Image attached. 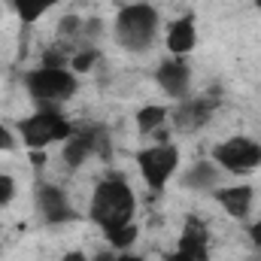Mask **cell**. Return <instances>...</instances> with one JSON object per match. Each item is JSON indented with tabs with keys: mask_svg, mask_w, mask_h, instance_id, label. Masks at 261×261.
Segmentation results:
<instances>
[{
	"mask_svg": "<svg viewBox=\"0 0 261 261\" xmlns=\"http://www.w3.org/2000/svg\"><path fill=\"white\" fill-rule=\"evenodd\" d=\"M100 31H103V21H100V18H88V21H82V34H79V37H85V40H94Z\"/></svg>",
	"mask_w": 261,
	"mask_h": 261,
	"instance_id": "obj_22",
	"label": "cell"
},
{
	"mask_svg": "<svg viewBox=\"0 0 261 261\" xmlns=\"http://www.w3.org/2000/svg\"><path fill=\"white\" fill-rule=\"evenodd\" d=\"M213 161L231 173H249L261 164V143L249 137H231L213 149Z\"/></svg>",
	"mask_w": 261,
	"mask_h": 261,
	"instance_id": "obj_7",
	"label": "cell"
},
{
	"mask_svg": "<svg viewBox=\"0 0 261 261\" xmlns=\"http://www.w3.org/2000/svg\"><path fill=\"white\" fill-rule=\"evenodd\" d=\"M113 146H110V134L100 125H91V128L73 130L64 143V164L67 167H82L91 155H100V158H110Z\"/></svg>",
	"mask_w": 261,
	"mask_h": 261,
	"instance_id": "obj_5",
	"label": "cell"
},
{
	"mask_svg": "<svg viewBox=\"0 0 261 261\" xmlns=\"http://www.w3.org/2000/svg\"><path fill=\"white\" fill-rule=\"evenodd\" d=\"M216 161H197L195 167L182 176V186L186 189H197V192H203V189H213L216 186Z\"/></svg>",
	"mask_w": 261,
	"mask_h": 261,
	"instance_id": "obj_14",
	"label": "cell"
},
{
	"mask_svg": "<svg viewBox=\"0 0 261 261\" xmlns=\"http://www.w3.org/2000/svg\"><path fill=\"white\" fill-rule=\"evenodd\" d=\"M134 210H137V197L125 182V176L113 173L103 182H97L91 197V222H97L103 231L134 222Z\"/></svg>",
	"mask_w": 261,
	"mask_h": 261,
	"instance_id": "obj_1",
	"label": "cell"
},
{
	"mask_svg": "<svg viewBox=\"0 0 261 261\" xmlns=\"http://www.w3.org/2000/svg\"><path fill=\"white\" fill-rule=\"evenodd\" d=\"M116 261H143L140 255H130V252H125V255H116Z\"/></svg>",
	"mask_w": 261,
	"mask_h": 261,
	"instance_id": "obj_29",
	"label": "cell"
},
{
	"mask_svg": "<svg viewBox=\"0 0 261 261\" xmlns=\"http://www.w3.org/2000/svg\"><path fill=\"white\" fill-rule=\"evenodd\" d=\"M61 261H88V258H85L82 252H67V255H64Z\"/></svg>",
	"mask_w": 261,
	"mask_h": 261,
	"instance_id": "obj_27",
	"label": "cell"
},
{
	"mask_svg": "<svg viewBox=\"0 0 261 261\" xmlns=\"http://www.w3.org/2000/svg\"><path fill=\"white\" fill-rule=\"evenodd\" d=\"M195 43H197L195 18H192V15L176 18V21L170 24V31H167V52H170L173 58H182V55H189V52L195 49Z\"/></svg>",
	"mask_w": 261,
	"mask_h": 261,
	"instance_id": "obj_12",
	"label": "cell"
},
{
	"mask_svg": "<svg viewBox=\"0 0 261 261\" xmlns=\"http://www.w3.org/2000/svg\"><path fill=\"white\" fill-rule=\"evenodd\" d=\"M176 164H179V155H176V149L170 143H158V146L143 149L137 155V167H140L143 179L149 182V189H155V192H161L167 186V179L173 176Z\"/></svg>",
	"mask_w": 261,
	"mask_h": 261,
	"instance_id": "obj_6",
	"label": "cell"
},
{
	"mask_svg": "<svg viewBox=\"0 0 261 261\" xmlns=\"http://www.w3.org/2000/svg\"><path fill=\"white\" fill-rule=\"evenodd\" d=\"M155 79H158V85L164 88L167 97H173V100H186V97H189L192 73H189V64H186L182 58H167V61H161L158 70H155Z\"/></svg>",
	"mask_w": 261,
	"mask_h": 261,
	"instance_id": "obj_10",
	"label": "cell"
},
{
	"mask_svg": "<svg viewBox=\"0 0 261 261\" xmlns=\"http://www.w3.org/2000/svg\"><path fill=\"white\" fill-rule=\"evenodd\" d=\"M55 3H61V0H12V6H15V12H18V18L24 21V24H34L46 9H52Z\"/></svg>",
	"mask_w": 261,
	"mask_h": 261,
	"instance_id": "obj_15",
	"label": "cell"
},
{
	"mask_svg": "<svg viewBox=\"0 0 261 261\" xmlns=\"http://www.w3.org/2000/svg\"><path fill=\"white\" fill-rule=\"evenodd\" d=\"M107 243L113 249H130V243L137 240V225L128 222V225H116V228H107Z\"/></svg>",
	"mask_w": 261,
	"mask_h": 261,
	"instance_id": "obj_17",
	"label": "cell"
},
{
	"mask_svg": "<svg viewBox=\"0 0 261 261\" xmlns=\"http://www.w3.org/2000/svg\"><path fill=\"white\" fill-rule=\"evenodd\" d=\"M12 197H15V179L6 176V173H0V206H6Z\"/></svg>",
	"mask_w": 261,
	"mask_h": 261,
	"instance_id": "obj_20",
	"label": "cell"
},
{
	"mask_svg": "<svg viewBox=\"0 0 261 261\" xmlns=\"http://www.w3.org/2000/svg\"><path fill=\"white\" fill-rule=\"evenodd\" d=\"M67 64V49H49L43 52V67H64Z\"/></svg>",
	"mask_w": 261,
	"mask_h": 261,
	"instance_id": "obj_21",
	"label": "cell"
},
{
	"mask_svg": "<svg viewBox=\"0 0 261 261\" xmlns=\"http://www.w3.org/2000/svg\"><path fill=\"white\" fill-rule=\"evenodd\" d=\"M82 34V18L79 15H64L61 21H58V37L61 40H73V37H79Z\"/></svg>",
	"mask_w": 261,
	"mask_h": 261,
	"instance_id": "obj_19",
	"label": "cell"
},
{
	"mask_svg": "<svg viewBox=\"0 0 261 261\" xmlns=\"http://www.w3.org/2000/svg\"><path fill=\"white\" fill-rule=\"evenodd\" d=\"M15 149V137L6 125H0V152H12Z\"/></svg>",
	"mask_w": 261,
	"mask_h": 261,
	"instance_id": "obj_23",
	"label": "cell"
},
{
	"mask_svg": "<svg viewBox=\"0 0 261 261\" xmlns=\"http://www.w3.org/2000/svg\"><path fill=\"white\" fill-rule=\"evenodd\" d=\"M164 119H167V110L149 103V107H143V110L137 113V128H140V134H152L155 128L164 125Z\"/></svg>",
	"mask_w": 261,
	"mask_h": 261,
	"instance_id": "obj_16",
	"label": "cell"
},
{
	"mask_svg": "<svg viewBox=\"0 0 261 261\" xmlns=\"http://www.w3.org/2000/svg\"><path fill=\"white\" fill-rule=\"evenodd\" d=\"M164 261H195L192 258V255H186V252H179V249H176V252H170V255H167V258Z\"/></svg>",
	"mask_w": 261,
	"mask_h": 261,
	"instance_id": "obj_26",
	"label": "cell"
},
{
	"mask_svg": "<svg viewBox=\"0 0 261 261\" xmlns=\"http://www.w3.org/2000/svg\"><path fill=\"white\" fill-rule=\"evenodd\" d=\"M28 94L40 103H61L76 94V76L67 67H40L24 76Z\"/></svg>",
	"mask_w": 261,
	"mask_h": 261,
	"instance_id": "obj_4",
	"label": "cell"
},
{
	"mask_svg": "<svg viewBox=\"0 0 261 261\" xmlns=\"http://www.w3.org/2000/svg\"><path fill=\"white\" fill-rule=\"evenodd\" d=\"M216 107H219V88H213L206 97H197V100H179V107L173 110V125H176V130L203 128L213 119Z\"/></svg>",
	"mask_w": 261,
	"mask_h": 261,
	"instance_id": "obj_9",
	"label": "cell"
},
{
	"mask_svg": "<svg viewBox=\"0 0 261 261\" xmlns=\"http://www.w3.org/2000/svg\"><path fill=\"white\" fill-rule=\"evenodd\" d=\"M91 261H116V255H113V252H97Z\"/></svg>",
	"mask_w": 261,
	"mask_h": 261,
	"instance_id": "obj_28",
	"label": "cell"
},
{
	"mask_svg": "<svg viewBox=\"0 0 261 261\" xmlns=\"http://www.w3.org/2000/svg\"><path fill=\"white\" fill-rule=\"evenodd\" d=\"M179 252L192 255L195 261L210 258V234H206V225L197 216H189L186 219V228L179 234Z\"/></svg>",
	"mask_w": 261,
	"mask_h": 261,
	"instance_id": "obj_11",
	"label": "cell"
},
{
	"mask_svg": "<svg viewBox=\"0 0 261 261\" xmlns=\"http://www.w3.org/2000/svg\"><path fill=\"white\" fill-rule=\"evenodd\" d=\"M18 134H21L28 149H43L55 140H67L73 134V128L64 116H58V110L52 103H40V110L34 116L18 122Z\"/></svg>",
	"mask_w": 261,
	"mask_h": 261,
	"instance_id": "obj_3",
	"label": "cell"
},
{
	"mask_svg": "<svg viewBox=\"0 0 261 261\" xmlns=\"http://www.w3.org/2000/svg\"><path fill=\"white\" fill-rule=\"evenodd\" d=\"M252 186H228V189H216V200L222 203V210L231 219H246L252 210Z\"/></svg>",
	"mask_w": 261,
	"mask_h": 261,
	"instance_id": "obj_13",
	"label": "cell"
},
{
	"mask_svg": "<svg viewBox=\"0 0 261 261\" xmlns=\"http://www.w3.org/2000/svg\"><path fill=\"white\" fill-rule=\"evenodd\" d=\"M249 261H261V252H258V255H252V258H249Z\"/></svg>",
	"mask_w": 261,
	"mask_h": 261,
	"instance_id": "obj_30",
	"label": "cell"
},
{
	"mask_svg": "<svg viewBox=\"0 0 261 261\" xmlns=\"http://www.w3.org/2000/svg\"><path fill=\"white\" fill-rule=\"evenodd\" d=\"M97 49H79V52H73V58H70V67L76 70V73H88L91 67L97 64Z\"/></svg>",
	"mask_w": 261,
	"mask_h": 261,
	"instance_id": "obj_18",
	"label": "cell"
},
{
	"mask_svg": "<svg viewBox=\"0 0 261 261\" xmlns=\"http://www.w3.org/2000/svg\"><path fill=\"white\" fill-rule=\"evenodd\" d=\"M158 12L149 3H130L116 18V40L128 52H146L155 43Z\"/></svg>",
	"mask_w": 261,
	"mask_h": 261,
	"instance_id": "obj_2",
	"label": "cell"
},
{
	"mask_svg": "<svg viewBox=\"0 0 261 261\" xmlns=\"http://www.w3.org/2000/svg\"><path fill=\"white\" fill-rule=\"evenodd\" d=\"M37 210H40V216H43L46 225H64V222L79 219L76 210L67 200L64 189H58L52 182H40L37 186Z\"/></svg>",
	"mask_w": 261,
	"mask_h": 261,
	"instance_id": "obj_8",
	"label": "cell"
},
{
	"mask_svg": "<svg viewBox=\"0 0 261 261\" xmlns=\"http://www.w3.org/2000/svg\"><path fill=\"white\" fill-rule=\"evenodd\" d=\"M249 237H252V243L258 246V252H261V222H255V225L249 228Z\"/></svg>",
	"mask_w": 261,
	"mask_h": 261,
	"instance_id": "obj_25",
	"label": "cell"
},
{
	"mask_svg": "<svg viewBox=\"0 0 261 261\" xmlns=\"http://www.w3.org/2000/svg\"><path fill=\"white\" fill-rule=\"evenodd\" d=\"M28 158H31V164H34V167H43V164H46L43 149H31V155H28Z\"/></svg>",
	"mask_w": 261,
	"mask_h": 261,
	"instance_id": "obj_24",
	"label": "cell"
},
{
	"mask_svg": "<svg viewBox=\"0 0 261 261\" xmlns=\"http://www.w3.org/2000/svg\"><path fill=\"white\" fill-rule=\"evenodd\" d=\"M255 3H258V9H261V0H255Z\"/></svg>",
	"mask_w": 261,
	"mask_h": 261,
	"instance_id": "obj_31",
	"label": "cell"
}]
</instances>
